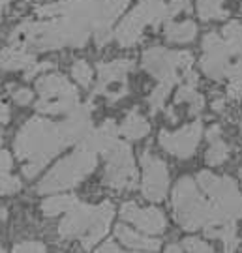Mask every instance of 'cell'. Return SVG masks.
Returning a JSON list of instances; mask_svg holds the SVG:
<instances>
[{
    "label": "cell",
    "instance_id": "cell-34",
    "mask_svg": "<svg viewBox=\"0 0 242 253\" xmlns=\"http://www.w3.org/2000/svg\"><path fill=\"white\" fill-rule=\"evenodd\" d=\"M163 253H186V252H184L182 244H169L167 248H165V252Z\"/></svg>",
    "mask_w": 242,
    "mask_h": 253
},
{
    "label": "cell",
    "instance_id": "cell-27",
    "mask_svg": "<svg viewBox=\"0 0 242 253\" xmlns=\"http://www.w3.org/2000/svg\"><path fill=\"white\" fill-rule=\"evenodd\" d=\"M21 190V180L11 174H2L0 176V195H13Z\"/></svg>",
    "mask_w": 242,
    "mask_h": 253
},
{
    "label": "cell",
    "instance_id": "cell-39",
    "mask_svg": "<svg viewBox=\"0 0 242 253\" xmlns=\"http://www.w3.org/2000/svg\"><path fill=\"white\" fill-rule=\"evenodd\" d=\"M241 131H242V120H241Z\"/></svg>",
    "mask_w": 242,
    "mask_h": 253
},
{
    "label": "cell",
    "instance_id": "cell-18",
    "mask_svg": "<svg viewBox=\"0 0 242 253\" xmlns=\"http://www.w3.org/2000/svg\"><path fill=\"white\" fill-rule=\"evenodd\" d=\"M118 131H120V135L126 137L128 141H139V139H143V137L148 135L150 124H148V120H146L139 111L134 109V111H130L124 117L122 124L118 126Z\"/></svg>",
    "mask_w": 242,
    "mask_h": 253
},
{
    "label": "cell",
    "instance_id": "cell-31",
    "mask_svg": "<svg viewBox=\"0 0 242 253\" xmlns=\"http://www.w3.org/2000/svg\"><path fill=\"white\" fill-rule=\"evenodd\" d=\"M53 68V64L51 62H36L30 70L27 72V79H32V77H38L40 73L42 75H45L47 73V70H51Z\"/></svg>",
    "mask_w": 242,
    "mask_h": 253
},
{
    "label": "cell",
    "instance_id": "cell-8",
    "mask_svg": "<svg viewBox=\"0 0 242 253\" xmlns=\"http://www.w3.org/2000/svg\"><path fill=\"white\" fill-rule=\"evenodd\" d=\"M105 184L109 188L117 191L134 190L137 186V167L130 145L118 141L105 152Z\"/></svg>",
    "mask_w": 242,
    "mask_h": 253
},
{
    "label": "cell",
    "instance_id": "cell-28",
    "mask_svg": "<svg viewBox=\"0 0 242 253\" xmlns=\"http://www.w3.org/2000/svg\"><path fill=\"white\" fill-rule=\"evenodd\" d=\"M13 253H47V248L40 240H25L13 246Z\"/></svg>",
    "mask_w": 242,
    "mask_h": 253
},
{
    "label": "cell",
    "instance_id": "cell-30",
    "mask_svg": "<svg viewBox=\"0 0 242 253\" xmlns=\"http://www.w3.org/2000/svg\"><path fill=\"white\" fill-rule=\"evenodd\" d=\"M11 167H13V160H11L9 152L8 150H0V176L2 174H9Z\"/></svg>",
    "mask_w": 242,
    "mask_h": 253
},
{
    "label": "cell",
    "instance_id": "cell-7",
    "mask_svg": "<svg viewBox=\"0 0 242 253\" xmlns=\"http://www.w3.org/2000/svg\"><path fill=\"white\" fill-rule=\"evenodd\" d=\"M141 64L158 83H175L184 79L186 73L192 72L194 56L186 51H169L163 47H152L143 53Z\"/></svg>",
    "mask_w": 242,
    "mask_h": 253
},
{
    "label": "cell",
    "instance_id": "cell-19",
    "mask_svg": "<svg viewBox=\"0 0 242 253\" xmlns=\"http://www.w3.org/2000/svg\"><path fill=\"white\" fill-rule=\"evenodd\" d=\"M163 34L171 43H188L197 36V25L194 21H169L163 28Z\"/></svg>",
    "mask_w": 242,
    "mask_h": 253
},
{
    "label": "cell",
    "instance_id": "cell-15",
    "mask_svg": "<svg viewBox=\"0 0 242 253\" xmlns=\"http://www.w3.org/2000/svg\"><path fill=\"white\" fill-rule=\"evenodd\" d=\"M118 135H120V131H118V126L115 124V120H105L101 126L94 127L92 131H90L87 139L81 143V148H85V150H89V152H94V154H105L107 150H111L113 146L118 143Z\"/></svg>",
    "mask_w": 242,
    "mask_h": 253
},
{
    "label": "cell",
    "instance_id": "cell-3",
    "mask_svg": "<svg viewBox=\"0 0 242 253\" xmlns=\"http://www.w3.org/2000/svg\"><path fill=\"white\" fill-rule=\"evenodd\" d=\"M96 163H98L96 154L79 148L60 160L56 165H53L44 178L38 182L36 191L40 195H53V193L72 190L94 172Z\"/></svg>",
    "mask_w": 242,
    "mask_h": 253
},
{
    "label": "cell",
    "instance_id": "cell-41",
    "mask_svg": "<svg viewBox=\"0 0 242 253\" xmlns=\"http://www.w3.org/2000/svg\"><path fill=\"white\" fill-rule=\"evenodd\" d=\"M120 253H122V252H120Z\"/></svg>",
    "mask_w": 242,
    "mask_h": 253
},
{
    "label": "cell",
    "instance_id": "cell-26",
    "mask_svg": "<svg viewBox=\"0 0 242 253\" xmlns=\"http://www.w3.org/2000/svg\"><path fill=\"white\" fill-rule=\"evenodd\" d=\"M182 248L186 253H214L212 246L201 240V238H195V236H188L182 240Z\"/></svg>",
    "mask_w": 242,
    "mask_h": 253
},
{
    "label": "cell",
    "instance_id": "cell-25",
    "mask_svg": "<svg viewBox=\"0 0 242 253\" xmlns=\"http://www.w3.org/2000/svg\"><path fill=\"white\" fill-rule=\"evenodd\" d=\"M72 75L77 81V84L83 88H89L92 84V68L87 60H75L72 66Z\"/></svg>",
    "mask_w": 242,
    "mask_h": 253
},
{
    "label": "cell",
    "instance_id": "cell-33",
    "mask_svg": "<svg viewBox=\"0 0 242 253\" xmlns=\"http://www.w3.org/2000/svg\"><path fill=\"white\" fill-rule=\"evenodd\" d=\"M94 253H120V250H118V246L115 242H105V244L99 246Z\"/></svg>",
    "mask_w": 242,
    "mask_h": 253
},
{
    "label": "cell",
    "instance_id": "cell-1",
    "mask_svg": "<svg viewBox=\"0 0 242 253\" xmlns=\"http://www.w3.org/2000/svg\"><path fill=\"white\" fill-rule=\"evenodd\" d=\"M73 145L64 122L56 124L47 118H30L15 135V154L23 165V174L34 178L62 148Z\"/></svg>",
    "mask_w": 242,
    "mask_h": 253
},
{
    "label": "cell",
    "instance_id": "cell-24",
    "mask_svg": "<svg viewBox=\"0 0 242 253\" xmlns=\"http://www.w3.org/2000/svg\"><path fill=\"white\" fill-rule=\"evenodd\" d=\"M171 88H173V84H171V83H158V84H156V88H154V90L150 92V96H148L150 113H158V111L163 109Z\"/></svg>",
    "mask_w": 242,
    "mask_h": 253
},
{
    "label": "cell",
    "instance_id": "cell-12",
    "mask_svg": "<svg viewBox=\"0 0 242 253\" xmlns=\"http://www.w3.org/2000/svg\"><path fill=\"white\" fill-rule=\"evenodd\" d=\"M120 217L126 223H132L137 231L150 236L161 235L167 229V217L160 208L139 207L132 201H128L120 207Z\"/></svg>",
    "mask_w": 242,
    "mask_h": 253
},
{
    "label": "cell",
    "instance_id": "cell-23",
    "mask_svg": "<svg viewBox=\"0 0 242 253\" xmlns=\"http://www.w3.org/2000/svg\"><path fill=\"white\" fill-rule=\"evenodd\" d=\"M197 13L203 21L225 17L224 2L222 0H197Z\"/></svg>",
    "mask_w": 242,
    "mask_h": 253
},
{
    "label": "cell",
    "instance_id": "cell-9",
    "mask_svg": "<svg viewBox=\"0 0 242 253\" xmlns=\"http://www.w3.org/2000/svg\"><path fill=\"white\" fill-rule=\"evenodd\" d=\"M132 68H134V62L128 60V58H118V60L98 64L96 94L105 96L107 101H111V103L122 100L128 94L126 77L132 72Z\"/></svg>",
    "mask_w": 242,
    "mask_h": 253
},
{
    "label": "cell",
    "instance_id": "cell-32",
    "mask_svg": "<svg viewBox=\"0 0 242 253\" xmlns=\"http://www.w3.org/2000/svg\"><path fill=\"white\" fill-rule=\"evenodd\" d=\"M9 118H11L9 107L6 105V101H2V98H0V124H8Z\"/></svg>",
    "mask_w": 242,
    "mask_h": 253
},
{
    "label": "cell",
    "instance_id": "cell-13",
    "mask_svg": "<svg viewBox=\"0 0 242 253\" xmlns=\"http://www.w3.org/2000/svg\"><path fill=\"white\" fill-rule=\"evenodd\" d=\"M94 216H96V207H90V205H85V203H77L60 221L58 236L64 238V240L83 238L89 233L90 225L94 221Z\"/></svg>",
    "mask_w": 242,
    "mask_h": 253
},
{
    "label": "cell",
    "instance_id": "cell-2",
    "mask_svg": "<svg viewBox=\"0 0 242 253\" xmlns=\"http://www.w3.org/2000/svg\"><path fill=\"white\" fill-rule=\"evenodd\" d=\"M197 186L210 203L208 225L237 223L242 219V191L233 178L201 171L197 174Z\"/></svg>",
    "mask_w": 242,
    "mask_h": 253
},
{
    "label": "cell",
    "instance_id": "cell-35",
    "mask_svg": "<svg viewBox=\"0 0 242 253\" xmlns=\"http://www.w3.org/2000/svg\"><path fill=\"white\" fill-rule=\"evenodd\" d=\"M9 0H0V17H2V13L6 11V8H8Z\"/></svg>",
    "mask_w": 242,
    "mask_h": 253
},
{
    "label": "cell",
    "instance_id": "cell-37",
    "mask_svg": "<svg viewBox=\"0 0 242 253\" xmlns=\"http://www.w3.org/2000/svg\"><path fill=\"white\" fill-rule=\"evenodd\" d=\"M0 253H6V252H4V248H2V246H0Z\"/></svg>",
    "mask_w": 242,
    "mask_h": 253
},
{
    "label": "cell",
    "instance_id": "cell-36",
    "mask_svg": "<svg viewBox=\"0 0 242 253\" xmlns=\"http://www.w3.org/2000/svg\"><path fill=\"white\" fill-rule=\"evenodd\" d=\"M6 216H8V212H6V208L0 207V219H6Z\"/></svg>",
    "mask_w": 242,
    "mask_h": 253
},
{
    "label": "cell",
    "instance_id": "cell-29",
    "mask_svg": "<svg viewBox=\"0 0 242 253\" xmlns=\"http://www.w3.org/2000/svg\"><path fill=\"white\" fill-rule=\"evenodd\" d=\"M11 98H13V101H15L17 105H21V107H27V105H30V103H32V100H34V94H32V90H30V88L21 86V88H15V90L11 92Z\"/></svg>",
    "mask_w": 242,
    "mask_h": 253
},
{
    "label": "cell",
    "instance_id": "cell-17",
    "mask_svg": "<svg viewBox=\"0 0 242 253\" xmlns=\"http://www.w3.org/2000/svg\"><path fill=\"white\" fill-rule=\"evenodd\" d=\"M36 64V56L32 51L19 45H8L0 51V70L6 72H28Z\"/></svg>",
    "mask_w": 242,
    "mask_h": 253
},
{
    "label": "cell",
    "instance_id": "cell-4",
    "mask_svg": "<svg viewBox=\"0 0 242 253\" xmlns=\"http://www.w3.org/2000/svg\"><path fill=\"white\" fill-rule=\"evenodd\" d=\"M171 207L177 223L186 231L205 229L210 221V203L203 197L197 182L190 176H182L173 188Z\"/></svg>",
    "mask_w": 242,
    "mask_h": 253
},
{
    "label": "cell",
    "instance_id": "cell-20",
    "mask_svg": "<svg viewBox=\"0 0 242 253\" xmlns=\"http://www.w3.org/2000/svg\"><path fill=\"white\" fill-rule=\"evenodd\" d=\"M77 203H79V199L75 195H68V193L51 195V197L44 199V203H42V212L47 217L60 216V214H68Z\"/></svg>",
    "mask_w": 242,
    "mask_h": 253
},
{
    "label": "cell",
    "instance_id": "cell-16",
    "mask_svg": "<svg viewBox=\"0 0 242 253\" xmlns=\"http://www.w3.org/2000/svg\"><path fill=\"white\" fill-rule=\"evenodd\" d=\"M115 236L122 246L135 250L139 253H154L160 248V240L150 235H145L137 229H132L128 225H117L115 227Z\"/></svg>",
    "mask_w": 242,
    "mask_h": 253
},
{
    "label": "cell",
    "instance_id": "cell-10",
    "mask_svg": "<svg viewBox=\"0 0 242 253\" xmlns=\"http://www.w3.org/2000/svg\"><path fill=\"white\" fill-rule=\"evenodd\" d=\"M141 167H143V176H141L143 197L152 203L163 201L167 195V188H169V169L165 162L150 152H143Z\"/></svg>",
    "mask_w": 242,
    "mask_h": 253
},
{
    "label": "cell",
    "instance_id": "cell-21",
    "mask_svg": "<svg viewBox=\"0 0 242 253\" xmlns=\"http://www.w3.org/2000/svg\"><path fill=\"white\" fill-rule=\"evenodd\" d=\"M175 101L188 105L190 115H197L199 111H203V107H205V98L197 92L195 84H190V83H184L177 90Z\"/></svg>",
    "mask_w": 242,
    "mask_h": 253
},
{
    "label": "cell",
    "instance_id": "cell-22",
    "mask_svg": "<svg viewBox=\"0 0 242 253\" xmlns=\"http://www.w3.org/2000/svg\"><path fill=\"white\" fill-rule=\"evenodd\" d=\"M205 160H206V165H210V167H220V165H224L229 160V146H227V143H225L222 137L210 141L208 150L205 154Z\"/></svg>",
    "mask_w": 242,
    "mask_h": 253
},
{
    "label": "cell",
    "instance_id": "cell-38",
    "mask_svg": "<svg viewBox=\"0 0 242 253\" xmlns=\"http://www.w3.org/2000/svg\"><path fill=\"white\" fill-rule=\"evenodd\" d=\"M239 174H241V180H242V169H241V172H239Z\"/></svg>",
    "mask_w": 242,
    "mask_h": 253
},
{
    "label": "cell",
    "instance_id": "cell-6",
    "mask_svg": "<svg viewBox=\"0 0 242 253\" xmlns=\"http://www.w3.org/2000/svg\"><path fill=\"white\" fill-rule=\"evenodd\" d=\"M165 17H169V8H167L165 2H161V0H141L115 28V38H117L118 45H135L143 36L145 28L156 27Z\"/></svg>",
    "mask_w": 242,
    "mask_h": 253
},
{
    "label": "cell",
    "instance_id": "cell-11",
    "mask_svg": "<svg viewBox=\"0 0 242 253\" xmlns=\"http://www.w3.org/2000/svg\"><path fill=\"white\" fill-rule=\"evenodd\" d=\"M201 137H203V124L197 120V122L186 124L177 131L161 129L158 141H160V146L167 154L179 158V160H188L197 150Z\"/></svg>",
    "mask_w": 242,
    "mask_h": 253
},
{
    "label": "cell",
    "instance_id": "cell-40",
    "mask_svg": "<svg viewBox=\"0 0 242 253\" xmlns=\"http://www.w3.org/2000/svg\"><path fill=\"white\" fill-rule=\"evenodd\" d=\"M0 143H2V135H0Z\"/></svg>",
    "mask_w": 242,
    "mask_h": 253
},
{
    "label": "cell",
    "instance_id": "cell-14",
    "mask_svg": "<svg viewBox=\"0 0 242 253\" xmlns=\"http://www.w3.org/2000/svg\"><path fill=\"white\" fill-rule=\"evenodd\" d=\"M113 217H115V207H113V203H111V201L99 203L98 207H96V216H94V221H92V225H90L89 233L81 238L83 250L90 252L103 236L107 235Z\"/></svg>",
    "mask_w": 242,
    "mask_h": 253
},
{
    "label": "cell",
    "instance_id": "cell-5",
    "mask_svg": "<svg viewBox=\"0 0 242 253\" xmlns=\"http://www.w3.org/2000/svg\"><path fill=\"white\" fill-rule=\"evenodd\" d=\"M36 90L40 94L36 109L42 115H70L81 105L77 88L58 73H45L38 77Z\"/></svg>",
    "mask_w": 242,
    "mask_h": 253
}]
</instances>
